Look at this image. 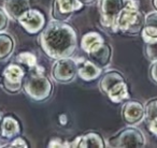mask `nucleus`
<instances>
[{
    "instance_id": "obj_12",
    "label": "nucleus",
    "mask_w": 157,
    "mask_h": 148,
    "mask_svg": "<svg viewBox=\"0 0 157 148\" xmlns=\"http://www.w3.org/2000/svg\"><path fill=\"white\" fill-rule=\"evenodd\" d=\"M69 147L76 148H105L107 147L103 136L98 132L90 131L78 135L72 142H69Z\"/></svg>"
},
{
    "instance_id": "obj_34",
    "label": "nucleus",
    "mask_w": 157,
    "mask_h": 148,
    "mask_svg": "<svg viewBox=\"0 0 157 148\" xmlns=\"http://www.w3.org/2000/svg\"><path fill=\"white\" fill-rule=\"evenodd\" d=\"M2 83V75H0V84Z\"/></svg>"
},
{
    "instance_id": "obj_29",
    "label": "nucleus",
    "mask_w": 157,
    "mask_h": 148,
    "mask_svg": "<svg viewBox=\"0 0 157 148\" xmlns=\"http://www.w3.org/2000/svg\"><path fill=\"white\" fill-rule=\"evenodd\" d=\"M146 127H147V130L150 131L154 136L157 137V117L153 118L152 120L146 122Z\"/></svg>"
},
{
    "instance_id": "obj_7",
    "label": "nucleus",
    "mask_w": 157,
    "mask_h": 148,
    "mask_svg": "<svg viewBox=\"0 0 157 148\" xmlns=\"http://www.w3.org/2000/svg\"><path fill=\"white\" fill-rule=\"evenodd\" d=\"M26 71L20 63H10L5 68L2 72L3 89L9 94H18L23 89V79Z\"/></svg>"
},
{
    "instance_id": "obj_2",
    "label": "nucleus",
    "mask_w": 157,
    "mask_h": 148,
    "mask_svg": "<svg viewBox=\"0 0 157 148\" xmlns=\"http://www.w3.org/2000/svg\"><path fill=\"white\" fill-rule=\"evenodd\" d=\"M23 90L31 100L43 102L52 97L54 85L50 77L46 76L44 68L37 65L25 73Z\"/></svg>"
},
{
    "instance_id": "obj_19",
    "label": "nucleus",
    "mask_w": 157,
    "mask_h": 148,
    "mask_svg": "<svg viewBox=\"0 0 157 148\" xmlns=\"http://www.w3.org/2000/svg\"><path fill=\"white\" fill-rule=\"evenodd\" d=\"M105 39L100 33L96 31H90L82 35L81 38V48L84 53H90L94 47H96L98 44L102 43Z\"/></svg>"
},
{
    "instance_id": "obj_22",
    "label": "nucleus",
    "mask_w": 157,
    "mask_h": 148,
    "mask_svg": "<svg viewBox=\"0 0 157 148\" xmlns=\"http://www.w3.org/2000/svg\"><path fill=\"white\" fill-rule=\"evenodd\" d=\"M141 37L144 43H153L157 42V28L153 26L144 25L141 30Z\"/></svg>"
},
{
    "instance_id": "obj_1",
    "label": "nucleus",
    "mask_w": 157,
    "mask_h": 148,
    "mask_svg": "<svg viewBox=\"0 0 157 148\" xmlns=\"http://www.w3.org/2000/svg\"><path fill=\"white\" fill-rule=\"evenodd\" d=\"M39 44L51 59L71 57L78 50V35L66 20H52L40 32Z\"/></svg>"
},
{
    "instance_id": "obj_31",
    "label": "nucleus",
    "mask_w": 157,
    "mask_h": 148,
    "mask_svg": "<svg viewBox=\"0 0 157 148\" xmlns=\"http://www.w3.org/2000/svg\"><path fill=\"white\" fill-rule=\"evenodd\" d=\"M78 1H80L83 6H93L97 3L98 0H78Z\"/></svg>"
},
{
    "instance_id": "obj_14",
    "label": "nucleus",
    "mask_w": 157,
    "mask_h": 148,
    "mask_svg": "<svg viewBox=\"0 0 157 148\" xmlns=\"http://www.w3.org/2000/svg\"><path fill=\"white\" fill-rule=\"evenodd\" d=\"M30 8L29 0H5L3 1V10L8 14L9 18L17 20L18 17L25 11Z\"/></svg>"
},
{
    "instance_id": "obj_16",
    "label": "nucleus",
    "mask_w": 157,
    "mask_h": 148,
    "mask_svg": "<svg viewBox=\"0 0 157 148\" xmlns=\"http://www.w3.org/2000/svg\"><path fill=\"white\" fill-rule=\"evenodd\" d=\"M21 133V124L15 117L11 115L3 116L1 124V137L12 139Z\"/></svg>"
},
{
    "instance_id": "obj_5",
    "label": "nucleus",
    "mask_w": 157,
    "mask_h": 148,
    "mask_svg": "<svg viewBox=\"0 0 157 148\" xmlns=\"http://www.w3.org/2000/svg\"><path fill=\"white\" fill-rule=\"evenodd\" d=\"M125 0H98L99 23L105 30L113 33L115 20L124 8Z\"/></svg>"
},
{
    "instance_id": "obj_33",
    "label": "nucleus",
    "mask_w": 157,
    "mask_h": 148,
    "mask_svg": "<svg viewBox=\"0 0 157 148\" xmlns=\"http://www.w3.org/2000/svg\"><path fill=\"white\" fill-rule=\"evenodd\" d=\"M2 118H3V115H2V113L0 112V136H1V124H2Z\"/></svg>"
},
{
    "instance_id": "obj_27",
    "label": "nucleus",
    "mask_w": 157,
    "mask_h": 148,
    "mask_svg": "<svg viewBox=\"0 0 157 148\" xmlns=\"http://www.w3.org/2000/svg\"><path fill=\"white\" fill-rule=\"evenodd\" d=\"M48 147L50 148H54V147H60V148H63V147H69V142H65L63 141L59 137H55V139H51L50 143H48Z\"/></svg>"
},
{
    "instance_id": "obj_25",
    "label": "nucleus",
    "mask_w": 157,
    "mask_h": 148,
    "mask_svg": "<svg viewBox=\"0 0 157 148\" xmlns=\"http://www.w3.org/2000/svg\"><path fill=\"white\" fill-rule=\"evenodd\" d=\"M144 25L157 28V11L148 12L146 15H144Z\"/></svg>"
},
{
    "instance_id": "obj_21",
    "label": "nucleus",
    "mask_w": 157,
    "mask_h": 148,
    "mask_svg": "<svg viewBox=\"0 0 157 148\" xmlns=\"http://www.w3.org/2000/svg\"><path fill=\"white\" fill-rule=\"evenodd\" d=\"M157 117V98L148 100L144 105V120L146 122Z\"/></svg>"
},
{
    "instance_id": "obj_11",
    "label": "nucleus",
    "mask_w": 157,
    "mask_h": 148,
    "mask_svg": "<svg viewBox=\"0 0 157 148\" xmlns=\"http://www.w3.org/2000/svg\"><path fill=\"white\" fill-rule=\"evenodd\" d=\"M88 59L94 62L99 69L103 70L110 67L112 62V56H113V50L109 43L103 41L102 43L98 44L94 47L90 53H87Z\"/></svg>"
},
{
    "instance_id": "obj_30",
    "label": "nucleus",
    "mask_w": 157,
    "mask_h": 148,
    "mask_svg": "<svg viewBox=\"0 0 157 148\" xmlns=\"http://www.w3.org/2000/svg\"><path fill=\"white\" fill-rule=\"evenodd\" d=\"M58 121L59 124H61V126H66L68 122V117L66 114H60V115L58 116Z\"/></svg>"
},
{
    "instance_id": "obj_10",
    "label": "nucleus",
    "mask_w": 157,
    "mask_h": 148,
    "mask_svg": "<svg viewBox=\"0 0 157 148\" xmlns=\"http://www.w3.org/2000/svg\"><path fill=\"white\" fill-rule=\"evenodd\" d=\"M122 118L128 126H137L144 120V105L137 100H126L122 106Z\"/></svg>"
},
{
    "instance_id": "obj_8",
    "label": "nucleus",
    "mask_w": 157,
    "mask_h": 148,
    "mask_svg": "<svg viewBox=\"0 0 157 148\" xmlns=\"http://www.w3.org/2000/svg\"><path fill=\"white\" fill-rule=\"evenodd\" d=\"M29 35H38L45 27V16L40 10L29 8L16 20Z\"/></svg>"
},
{
    "instance_id": "obj_18",
    "label": "nucleus",
    "mask_w": 157,
    "mask_h": 148,
    "mask_svg": "<svg viewBox=\"0 0 157 148\" xmlns=\"http://www.w3.org/2000/svg\"><path fill=\"white\" fill-rule=\"evenodd\" d=\"M15 50V40L6 31L0 32V61L8 60Z\"/></svg>"
},
{
    "instance_id": "obj_20",
    "label": "nucleus",
    "mask_w": 157,
    "mask_h": 148,
    "mask_svg": "<svg viewBox=\"0 0 157 148\" xmlns=\"http://www.w3.org/2000/svg\"><path fill=\"white\" fill-rule=\"evenodd\" d=\"M16 62L20 63L23 67H26L28 69H31L35 65H38L37 57L33 53L30 52H22L16 56Z\"/></svg>"
},
{
    "instance_id": "obj_15",
    "label": "nucleus",
    "mask_w": 157,
    "mask_h": 148,
    "mask_svg": "<svg viewBox=\"0 0 157 148\" xmlns=\"http://www.w3.org/2000/svg\"><path fill=\"white\" fill-rule=\"evenodd\" d=\"M126 81L122 73L120 71L116 70H109V71L105 72L102 75H100V80H99L98 87L99 90L102 92L103 94H107L108 90L114 86L115 84H117L118 82Z\"/></svg>"
},
{
    "instance_id": "obj_13",
    "label": "nucleus",
    "mask_w": 157,
    "mask_h": 148,
    "mask_svg": "<svg viewBox=\"0 0 157 148\" xmlns=\"http://www.w3.org/2000/svg\"><path fill=\"white\" fill-rule=\"evenodd\" d=\"M76 65H78V76L85 82H93L100 77L101 71L94 62L86 58H75Z\"/></svg>"
},
{
    "instance_id": "obj_6",
    "label": "nucleus",
    "mask_w": 157,
    "mask_h": 148,
    "mask_svg": "<svg viewBox=\"0 0 157 148\" xmlns=\"http://www.w3.org/2000/svg\"><path fill=\"white\" fill-rule=\"evenodd\" d=\"M52 79L58 84H70L78 76L76 60L71 57L59 58L54 61L51 69Z\"/></svg>"
},
{
    "instance_id": "obj_24",
    "label": "nucleus",
    "mask_w": 157,
    "mask_h": 148,
    "mask_svg": "<svg viewBox=\"0 0 157 148\" xmlns=\"http://www.w3.org/2000/svg\"><path fill=\"white\" fill-rule=\"evenodd\" d=\"M2 147H11V148H27L29 147L28 143L26 142V139H23L22 136H16L14 139H11L10 144H7L6 146H2Z\"/></svg>"
},
{
    "instance_id": "obj_23",
    "label": "nucleus",
    "mask_w": 157,
    "mask_h": 148,
    "mask_svg": "<svg viewBox=\"0 0 157 148\" xmlns=\"http://www.w3.org/2000/svg\"><path fill=\"white\" fill-rule=\"evenodd\" d=\"M144 55H145V57L151 62L156 61L157 60V42L145 43V45H144Z\"/></svg>"
},
{
    "instance_id": "obj_9",
    "label": "nucleus",
    "mask_w": 157,
    "mask_h": 148,
    "mask_svg": "<svg viewBox=\"0 0 157 148\" xmlns=\"http://www.w3.org/2000/svg\"><path fill=\"white\" fill-rule=\"evenodd\" d=\"M84 6L78 0H53L52 14L53 20L67 22L75 12L82 10Z\"/></svg>"
},
{
    "instance_id": "obj_32",
    "label": "nucleus",
    "mask_w": 157,
    "mask_h": 148,
    "mask_svg": "<svg viewBox=\"0 0 157 148\" xmlns=\"http://www.w3.org/2000/svg\"><path fill=\"white\" fill-rule=\"evenodd\" d=\"M151 5L154 8V11H157V0H151Z\"/></svg>"
},
{
    "instance_id": "obj_26",
    "label": "nucleus",
    "mask_w": 157,
    "mask_h": 148,
    "mask_svg": "<svg viewBox=\"0 0 157 148\" xmlns=\"http://www.w3.org/2000/svg\"><path fill=\"white\" fill-rule=\"evenodd\" d=\"M8 25H9V16L2 8H0V32L6 31V29L8 28Z\"/></svg>"
},
{
    "instance_id": "obj_3",
    "label": "nucleus",
    "mask_w": 157,
    "mask_h": 148,
    "mask_svg": "<svg viewBox=\"0 0 157 148\" xmlns=\"http://www.w3.org/2000/svg\"><path fill=\"white\" fill-rule=\"evenodd\" d=\"M144 26V15L139 8L138 0H125L124 8L115 20L113 33H122L135 37L141 32Z\"/></svg>"
},
{
    "instance_id": "obj_4",
    "label": "nucleus",
    "mask_w": 157,
    "mask_h": 148,
    "mask_svg": "<svg viewBox=\"0 0 157 148\" xmlns=\"http://www.w3.org/2000/svg\"><path fill=\"white\" fill-rule=\"evenodd\" d=\"M111 147L117 148H142L146 139L143 132L135 126H128L114 134L108 142Z\"/></svg>"
},
{
    "instance_id": "obj_28",
    "label": "nucleus",
    "mask_w": 157,
    "mask_h": 148,
    "mask_svg": "<svg viewBox=\"0 0 157 148\" xmlns=\"http://www.w3.org/2000/svg\"><path fill=\"white\" fill-rule=\"evenodd\" d=\"M148 75H150L151 81L157 85V60L151 62L150 69H148Z\"/></svg>"
},
{
    "instance_id": "obj_17",
    "label": "nucleus",
    "mask_w": 157,
    "mask_h": 148,
    "mask_svg": "<svg viewBox=\"0 0 157 148\" xmlns=\"http://www.w3.org/2000/svg\"><path fill=\"white\" fill-rule=\"evenodd\" d=\"M105 96L109 98L111 102L115 103V104H120V103L124 102V101L129 99V90L128 86H127L126 81L118 82L114 86H112L109 90H108Z\"/></svg>"
}]
</instances>
